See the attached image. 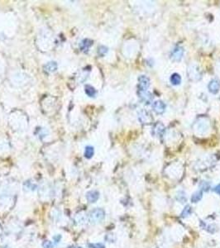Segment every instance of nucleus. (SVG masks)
<instances>
[{"mask_svg": "<svg viewBox=\"0 0 220 248\" xmlns=\"http://www.w3.org/2000/svg\"><path fill=\"white\" fill-rule=\"evenodd\" d=\"M105 218V212L102 209H94L88 215V220L89 223L95 224L102 222Z\"/></svg>", "mask_w": 220, "mask_h": 248, "instance_id": "obj_1", "label": "nucleus"}, {"mask_svg": "<svg viewBox=\"0 0 220 248\" xmlns=\"http://www.w3.org/2000/svg\"><path fill=\"white\" fill-rule=\"evenodd\" d=\"M151 82L150 79L146 75H141L138 78V91H147Z\"/></svg>", "mask_w": 220, "mask_h": 248, "instance_id": "obj_2", "label": "nucleus"}, {"mask_svg": "<svg viewBox=\"0 0 220 248\" xmlns=\"http://www.w3.org/2000/svg\"><path fill=\"white\" fill-rule=\"evenodd\" d=\"M184 56V50L181 46H177L175 47L170 53V57L171 59L174 60V61H181L182 57Z\"/></svg>", "mask_w": 220, "mask_h": 248, "instance_id": "obj_3", "label": "nucleus"}, {"mask_svg": "<svg viewBox=\"0 0 220 248\" xmlns=\"http://www.w3.org/2000/svg\"><path fill=\"white\" fill-rule=\"evenodd\" d=\"M138 119L139 121L143 124H149L152 121V117L151 116V114L146 111V110H142L140 111L138 114Z\"/></svg>", "mask_w": 220, "mask_h": 248, "instance_id": "obj_4", "label": "nucleus"}, {"mask_svg": "<svg viewBox=\"0 0 220 248\" xmlns=\"http://www.w3.org/2000/svg\"><path fill=\"white\" fill-rule=\"evenodd\" d=\"M153 110L156 112V114H163L164 112L166 111V103H164L163 101H161V100H157V101H155L154 103L152 105Z\"/></svg>", "mask_w": 220, "mask_h": 248, "instance_id": "obj_5", "label": "nucleus"}, {"mask_svg": "<svg viewBox=\"0 0 220 248\" xmlns=\"http://www.w3.org/2000/svg\"><path fill=\"white\" fill-rule=\"evenodd\" d=\"M208 89L210 93L213 94H216L219 91L220 83L218 79H212L208 85Z\"/></svg>", "mask_w": 220, "mask_h": 248, "instance_id": "obj_6", "label": "nucleus"}, {"mask_svg": "<svg viewBox=\"0 0 220 248\" xmlns=\"http://www.w3.org/2000/svg\"><path fill=\"white\" fill-rule=\"evenodd\" d=\"M100 198V193L97 190H90L86 194V199L89 203H95Z\"/></svg>", "mask_w": 220, "mask_h": 248, "instance_id": "obj_7", "label": "nucleus"}, {"mask_svg": "<svg viewBox=\"0 0 220 248\" xmlns=\"http://www.w3.org/2000/svg\"><path fill=\"white\" fill-rule=\"evenodd\" d=\"M138 94L141 99L147 104H149L150 102L152 100V95L148 91H138Z\"/></svg>", "mask_w": 220, "mask_h": 248, "instance_id": "obj_8", "label": "nucleus"}, {"mask_svg": "<svg viewBox=\"0 0 220 248\" xmlns=\"http://www.w3.org/2000/svg\"><path fill=\"white\" fill-rule=\"evenodd\" d=\"M164 131H165V128L161 123L156 124V126L153 128V133L157 137H161V135L163 134Z\"/></svg>", "mask_w": 220, "mask_h": 248, "instance_id": "obj_9", "label": "nucleus"}, {"mask_svg": "<svg viewBox=\"0 0 220 248\" xmlns=\"http://www.w3.org/2000/svg\"><path fill=\"white\" fill-rule=\"evenodd\" d=\"M57 63L55 62V61H51V62H48L47 64H46L45 65V71L49 72V73H52V72H55V71L57 70Z\"/></svg>", "mask_w": 220, "mask_h": 248, "instance_id": "obj_10", "label": "nucleus"}, {"mask_svg": "<svg viewBox=\"0 0 220 248\" xmlns=\"http://www.w3.org/2000/svg\"><path fill=\"white\" fill-rule=\"evenodd\" d=\"M85 92L87 95L92 98V97H94L96 95V90L95 89L89 85H86L85 87Z\"/></svg>", "mask_w": 220, "mask_h": 248, "instance_id": "obj_11", "label": "nucleus"}, {"mask_svg": "<svg viewBox=\"0 0 220 248\" xmlns=\"http://www.w3.org/2000/svg\"><path fill=\"white\" fill-rule=\"evenodd\" d=\"M170 82L173 85H179L181 83V75L177 73H174L170 76Z\"/></svg>", "mask_w": 220, "mask_h": 248, "instance_id": "obj_12", "label": "nucleus"}, {"mask_svg": "<svg viewBox=\"0 0 220 248\" xmlns=\"http://www.w3.org/2000/svg\"><path fill=\"white\" fill-rule=\"evenodd\" d=\"M94 154V149L91 146H87L85 149V156L87 159L92 158Z\"/></svg>", "mask_w": 220, "mask_h": 248, "instance_id": "obj_13", "label": "nucleus"}, {"mask_svg": "<svg viewBox=\"0 0 220 248\" xmlns=\"http://www.w3.org/2000/svg\"><path fill=\"white\" fill-rule=\"evenodd\" d=\"M203 197V191L202 190H199V191H196L195 193L193 194L191 197V201L192 203H198L199 201L201 200V198Z\"/></svg>", "mask_w": 220, "mask_h": 248, "instance_id": "obj_14", "label": "nucleus"}, {"mask_svg": "<svg viewBox=\"0 0 220 248\" xmlns=\"http://www.w3.org/2000/svg\"><path fill=\"white\" fill-rule=\"evenodd\" d=\"M93 42L89 39H85L81 43H80V49L82 50H87L89 49V47L92 46Z\"/></svg>", "mask_w": 220, "mask_h": 248, "instance_id": "obj_15", "label": "nucleus"}, {"mask_svg": "<svg viewBox=\"0 0 220 248\" xmlns=\"http://www.w3.org/2000/svg\"><path fill=\"white\" fill-rule=\"evenodd\" d=\"M85 220H86L85 217L84 215H82L81 213H79L75 217V222L78 225H81L83 223H85Z\"/></svg>", "mask_w": 220, "mask_h": 248, "instance_id": "obj_16", "label": "nucleus"}, {"mask_svg": "<svg viewBox=\"0 0 220 248\" xmlns=\"http://www.w3.org/2000/svg\"><path fill=\"white\" fill-rule=\"evenodd\" d=\"M191 211L192 210L190 206H186L185 209H184V210L182 211V213H181V217L182 218H187V217L190 215Z\"/></svg>", "mask_w": 220, "mask_h": 248, "instance_id": "obj_17", "label": "nucleus"}, {"mask_svg": "<svg viewBox=\"0 0 220 248\" xmlns=\"http://www.w3.org/2000/svg\"><path fill=\"white\" fill-rule=\"evenodd\" d=\"M89 248H105V246L103 243H89Z\"/></svg>", "mask_w": 220, "mask_h": 248, "instance_id": "obj_18", "label": "nucleus"}, {"mask_svg": "<svg viewBox=\"0 0 220 248\" xmlns=\"http://www.w3.org/2000/svg\"><path fill=\"white\" fill-rule=\"evenodd\" d=\"M43 248H53L54 244L52 241H45L42 244Z\"/></svg>", "mask_w": 220, "mask_h": 248, "instance_id": "obj_19", "label": "nucleus"}, {"mask_svg": "<svg viewBox=\"0 0 220 248\" xmlns=\"http://www.w3.org/2000/svg\"><path fill=\"white\" fill-rule=\"evenodd\" d=\"M201 188H202V190H204V191H208L210 188V184L209 183H207V182H202Z\"/></svg>", "mask_w": 220, "mask_h": 248, "instance_id": "obj_20", "label": "nucleus"}, {"mask_svg": "<svg viewBox=\"0 0 220 248\" xmlns=\"http://www.w3.org/2000/svg\"><path fill=\"white\" fill-rule=\"evenodd\" d=\"M107 51H108V48L103 46H100V48H99V50H98V52H99L101 56H103L104 54L106 53Z\"/></svg>", "mask_w": 220, "mask_h": 248, "instance_id": "obj_21", "label": "nucleus"}, {"mask_svg": "<svg viewBox=\"0 0 220 248\" xmlns=\"http://www.w3.org/2000/svg\"><path fill=\"white\" fill-rule=\"evenodd\" d=\"M36 187V184H33V185H32V183L27 182V185H26V188L27 189H30V190H34V189H35Z\"/></svg>", "mask_w": 220, "mask_h": 248, "instance_id": "obj_22", "label": "nucleus"}, {"mask_svg": "<svg viewBox=\"0 0 220 248\" xmlns=\"http://www.w3.org/2000/svg\"><path fill=\"white\" fill-rule=\"evenodd\" d=\"M213 191L215 192V193H217L218 195H220V184H218L217 186L214 187V189H213Z\"/></svg>", "mask_w": 220, "mask_h": 248, "instance_id": "obj_23", "label": "nucleus"}, {"mask_svg": "<svg viewBox=\"0 0 220 248\" xmlns=\"http://www.w3.org/2000/svg\"><path fill=\"white\" fill-rule=\"evenodd\" d=\"M60 238H61V237H60V235H56V236H54L53 239L56 243H58V242H60Z\"/></svg>", "mask_w": 220, "mask_h": 248, "instance_id": "obj_24", "label": "nucleus"}, {"mask_svg": "<svg viewBox=\"0 0 220 248\" xmlns=\"http://www.w3.org/2000/svg\"><path fill=\"white\" fill-rule=\"evenodd\" d=\"M70 248H82L81 247H78V246H74V247H71Z\"/></svg>", "mask_w": 220, "mask_h": 248, "instance_id": "obj_25", "label": "nucleus"}]
</instances>
